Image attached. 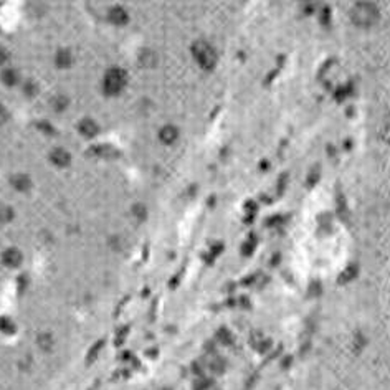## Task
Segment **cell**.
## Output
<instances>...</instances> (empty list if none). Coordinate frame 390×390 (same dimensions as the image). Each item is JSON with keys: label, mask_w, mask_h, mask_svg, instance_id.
Instances as JSON below:
<instances>
[{"label": "cell", "mask_w": 390, "mask_h": 390, "mask_svg": "<svg viewBox=\"0 0 390 390\" xmlns=\"http://www.w3.org/2000/svg\"><path fill=\"white\" fill-rule=\"evenodd\" d=\"M132 213H134V217L138 218V220H144L145 217H147V210L143 204H136L134 207H132Z\"/></svg>", "instance_id": "17"}, {"label": "cell", "mask_w": 390, "mask_h": 390, "mask_svg": "<svg viewBox=\"0 0 390 390\" xmlns=\"http://www.w3.org/2000/svg\"><path fill=\"white\" fill-rule=\"evenodd\" d=\"M14 218V210L7 205H2L0 207V222H10Z\"/></svg>", "instance_id": "15"}, {"label": "cell", "mask_w": 390, "mask_h": 390, "mask_svg": "<svg viewBox=\"0 0 390 390\" xmlns=\"http://www.w3.org/2000/svg\"><path fill=\"white\" fill-rule=\"evenodd\" d=\"M0 78H2L3 84H7V86H15V84L20 81V75H19V71H17V70H12V68H8V70H3L2 71Z\"/></svg>", "instance_id": "12"}, {"label": "cell", "mask_w": 390, "mask_h": 390, "mask_svg": "<svg viewBox=\"0 0 390 390\" xmlns=\"http://www.w3.org/2000/svg\"><path fill=\"white\" fill-rule=\"evenodd\" d=\"M2 261H3V265H7V267L17 268L20 263H22V253L17 250V248H8V250L3 251Z\"/></svg>", "instance_id": "4"}, {"label": "cell", "mask_w": 390, "mask_h": 390, "mask_svg": "<svg viewBox=\"0 0 390 390\" xmlns=\"http://www.w3.org/2000/svg\"><path fill=\"white\" fill-rule=\"evenodd\" d=\"M192 55L204 70H213L217 65V53L213 46L207 41H195L192 45Z\"/></svg>", "instance_id": "3"}, {"label": "cell", "mask_w": 390, "mask_h": 390, "mask_svg": "<svg viewBox=\"0 0 390 390\" xmlns=\"http://www.w3.org/2000/svg\"><path fill=\"white\" fill-rule=\"evenodd\" d=\"M91 152L96 154V156H100V157H106V159H113V157L118 156V151H116V147H113V145H108V144H103V145H96V147H91Z\"/></svg>", "instance_id": "11"}, {"label": "cell", "mask_w": 390, "mask_h": 390, "mask_svg": "<svg viewBox=\"0 0 390 390\" xmlns=\"http://www.w3.org/2000/svg\"><path fill=\"white\" fill-rule=\"evenodd\" d=\"M318 181H319V169H318V167H316V172L309 174V179H308V185H311V187H312Z\"/></svg>", "instance_id": "20"}, {"label": "cell", "mask_w": 390, "mask_h": 390, "mask_svg": "<svg viewBox=\"0 0 390 390\" xmlns=\"http://www.w3.org/2000/svg\"><path fill=\"white\" fill-rule=\"evenodd\" d=\"M127 83V75L126 71L121 70V68H111L108 70L104 76V81H103V91L108 96H116L124 89Z\"/></svg>", "instance_id": "2"}, {"label": "cell", "mask_w": 390, "mask_h": 390, "mask_svg": "<svg viewBox=\"0 0 390 390\" xmlns=\"http://www.w3.org/2000/svg\"><path fill=\"white\" fill-rule=\"evenodd\" d=\"M10 184L14 185L19 192H27L32 187V181H30L28 175L25 174H17L10 179Z\"/></svg>", "instance_id": "8"}, {"label": "cell", "mask_w": 390, "mask_h": 390, "mask_svg": "<svg viewBox=\"0 0 390 390\" xmlns=\"http://www.w3.org/2000/svg\"><path fill=\"white\" fill-rule=\"evenodd\" d=\"M139 65L144 68H152L157 65V55L152 50H143L139 55Z\"/></svg>", "instance_id": "9"}, {"label": "cell", "mask_w": 390, "mask_h": 390, "mask_svg": "<svg viewBox=\"0 0 390 390\" xmlns=\"http://www.w3.org/2000/svg\"><path fill=\"white\" fill-rule=\"evenodd\" d=\"M352 22L361 28H369L379 22V10L372 2H359L350 12Z\"/></svg>", "instance_id": "1"}, {"label": "cell", "mask_w": 390, "mask_h": 390, "mask_svg": "<svg viewBox=\"0 0 390 390\" xmlns=\"http://www.w3.org/2000/svg\"><path fill=\"white\" fill-rule=\"evenodd\" d=\"M80 132L84 136V138H94V136L100 132V126L93 121V119H83L80 123Z\"/></svg>", "instance_id": "6"}, {"label": "cell", "mask_w": 390, "mask_h": 390, "mask_svg": "<svg viewBox=\"0 0 390 390\" xmlns=\"http://www.w3.org/2000/svg\"><path fill=\"white\" fill-rule=\"evenodd\" d=\"M23 91H25V94H27L28 98H33L38 93V86L33 83V81H28V83L23 86Z\"/></svg>", "instance_id": "18"}, {"label": "cell", "mask_w": 390, "mask_h": 390, "mask_svg": "<svg viewBox=\"0 0 390 390\" xmlns=\"http://www.w3.org/2000/svg\"><path fill=\"white\" fill-rule=\"evenodd\" d=\"M55 63H57L58 68H70L73 63L70 50H60L57 53V58H55Z\"/></svg>", "instance_id": "13"}, {"label": "cell", "mask_w": 390, "mask_h": 390, "mask_svg": "<svg viewBox=\"0 0 390 390\" xmlns=\"http://www.w3.org/2000/svg\"><path fill=\"white\" fill-rule=\"evenodd\" d=\"M50 161L58 167H66V165H70L71 156L65 149H55V151L50 154Z\"/></svg>", "instance_id": "5"}, {"label": "cell", "mask_w": 390, "mask_h": 390, "mask_svg": "<svg viewBox=\"0 0 390 390\" xmlns=\"http://www.w3.org/2000/svg\"><path fill=\"white\" fill-rule=\"evenodd\" d=\"M109 20L116 25L127 23V12L123 7H114L109 10Z\"/></svg>", "instance_id": "10"}, {"label": "cell", "mask_w": 390, "mask_h": 390, "mask_svg": "<svg viewBox=\"0 0 390 390\" xmlns=\"http://www.w3.org/2000/svg\"><path fill=\"white\" fill-rule=\"evenodd\" d=\"M179 138V131H177V127L175 126H164L161 129L159 132V139H161V143H164V144H174L175 141H177Z\"/></svg>", "instance_id": "7"}, {"label": "cell", "mask_w": 390, "mask_h": 390, "mask_svg": "<svg viewBox=\"0 0 390 390\" xmlns=\"http://www.w3.org/2000/svg\"><path fill=\"white\" fill-rule=\"evenodd\" d=\"M7 119H8V111L3 108V106H0V126H2V124H5Z\"/></svg>", "instance_id": "22"}, {"label": "cell", "mask_w": 390, "mask_h": 390, "mask_svg": "<svg viewBox=\"0 0 390 390\" xmlns=\"http://www.w3.org/2000/svg\"><path fill=\"white\" fill-rule=\"evenodd\" d=\"M0 331H3L5 334H10L15 331V324L12 323L8 318H2L0 319Z\"/></svg>", "instance_id": "16"}, {"label": "cell", "mask_w": 390, "mask_h": 390, "mask_svg": "<svg viewBox=\"0 0 390 390\" xmlns=\"http://www.w3.org/2000/svg\"><path fill=\"white\" fill-rule=\"evenodd\" d=\"M8 60V51L5 48H0V63H5Z\"/></svg>", "instance_id": "23"}, {"label": "cell", "mask_w": 390, "mask_h": 390, "mask_svg": "<svg viewBox=\"0 0 390 390\" xmlns=\"http://www.w3.org/2000/svg\"><path fill=\"white\" fill-rule=\"evenodd\" d=\"M253 248H255V238L251 237L250 242H246L245 245H243V253H245V255H250L253 251Z\"/></svg>", "instance_id": "21"}, {"label": "cell", "mask_w": 390, "mask_h": 390, "mask_svg": "<svg viewBox=\"0 0 390 390\" xmlns=\"http://www.w3.org/2000/svg\"><path fill=\"white\" fill-rule=\"evenodd\" d=\"M38 129H41L46 134H55V129L51 127L50 123H38Z\"/></svg>", "instance_id": "19"}, {"label": "cell", "mask_w": 390, "mask_h": 390, "mask_svg": "<svg viewBox=\"0 0 390 390\" xmlns=\"http://www.w3.org/2000/svg\"><path fill=\"white\" fill-rule=\"evenodd\" d=\"M51 104H53L55 111L62 113V111H65V109H66V106H68V98H66V96H57L53 101H51Z\"/></svg>", "instance_id": "14"}]
</instances>
